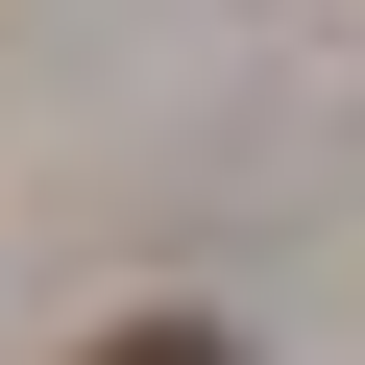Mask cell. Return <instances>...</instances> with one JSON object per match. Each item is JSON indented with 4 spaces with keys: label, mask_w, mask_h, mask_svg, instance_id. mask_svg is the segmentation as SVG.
<instances>
[{
    "label": "cell",
    "mask_w": 365,
    "mask_h": 365,
    "mask_svg": "<svg viewBox=\"0 0 365 365\" xmlns=\"http://www.w3.org/2000/svg\"><path fill=\"white\" fill-rule=\"evenodd\" d=\"M98 365H244V341H220V317H122Z\"/></svg>",
    "instance_id": "cell-1"
}]
</instances>
